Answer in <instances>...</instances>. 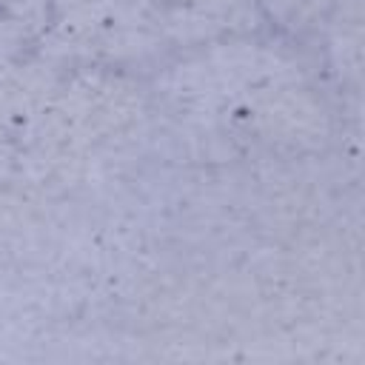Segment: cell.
<instances>
[{"mask_svg":"<svg viewBox=\"0 0 365 365\" xmlns=\"http://www.w3.org/2000/svg\"><path fill=\"white\" fill-rule=\"evenodd\" d=\"M0 17H9V9L6 6H0Z\"/></svg>","mask_w":365,"mask_h":365,"instance_id":"6da1fadb","label":"cell"}]
</instances>
